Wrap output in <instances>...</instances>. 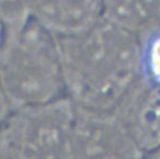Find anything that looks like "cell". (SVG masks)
Masks as SVG:
<instances>
[{
	"label": "cell",
	"instance_id": "cell-1",
	"mask_svg": "<svg viewBox=\"0 0 160 159\" xmlns=\"http://www.w3.org/2000/svg\"><path fill=\"white\" fill-rule=\"evenodd\" d=\"M58 43L66 93L79 108L112 107L141 76L139 36L104 16Z\"/></svg>",
	"mask_w": 160,
	"mask_h": 159
},
{
	"label": "cell",
	"instance_id": "cell-2",
	"mask_svg": "<svg viewBox=\"0 0 160 159\" xmlns=\"http://www.w3.org/2000/svg\"><path fill=\"white\" fill-rule=\"evenodd\" d=\"M0 86L12 110L68 97L58 36L34 17L5 32L0 43Z\"/></svg>",
	"mask_w": 160,
	"mask_h": 159
},
{
	"label": "cell",
	"instance_id": "cell-3",
	"mask_svg": "<svg viewBox=\"0 0 160 159\" xmlns=\"http://www.w3.org/2000/svg\"><path fill=\"white\" fill-rule=\"evenodd\" d=\"M77 108L69 97L12 110L0 132L3 159H69Z\"/></svg>",
	"mask_w": 160,
	"mask_h": 159
},
{
	"label": "cell",
	"instance_id": "cell-4",
	"mask_svg": "<svg viewBox=\"0 0 160 159\" xmlns=\"http://www.w3.org/2000/svg\"><path fill=\"white\" fill-rule=\"evenodd\" d=\"M104 0H35L33 17L57 36L88 28L103 17Z\"/></svg>",
	"mask_w": 160,
	"mask_h": 159
},
{
	"label": "cell",
	"instance_id": "cell-5",
	"mask_svg": "<svg viewBox=\"0 0 160 159\" xmlns=\"http://www.w3.org/2000/svg\"><path fill=\"white\" fill-rule=\"evenodd\" d=\"M103 16L139 36L160 23V0H104Z\"/></svg>",
	"mask_w": 160,
	"mask_h": 159
},
{
	"label": "cell",
	"instance_id": "cell-6",
	"mask_svg": "<svg viewBox=\"0 0 160 159\" xmlns=\"http://www.w3.org/2000/svg\"><path fill=\"white\" fill-rule=\"evenodd\" d=\"M141 77L160 90V23L139 35Z\"/></svg>",
	"mask_w": 160,
	"mask_h": 159
},
{
	"label": "cell",
	"instance_id": "cell-7",
	"mask_svg": "<svg viewBox=\"0 0 160 159\" xmlns=\"http://www.w3.org/2000/svg\"><path fill=\"white\" fill-rule=\"evenodd\" d=\"M34 3L35 0H0V14L5 29L17 28L28 22L33 17Z\"/></svg>",
	"mask_w": 160,
	"mask_h": 159
},
{
	"label": "cell",
	"instance_id": "cell-8",
	"mask_svg": "<svg viewBox=\"0 0 160 159\" xmlns=\"http://www.w3.org/2000/svg\"><path fill=\"white\" fill-rule=\"evenodd\" d=\"M12 111V105L8 102L6 95H5L1 86H0V132L2 130L5 123L7 122V120H8Z\"/></svg>",
	"mask_w": 160,
	"mask_h": 159
},
{
	"label": "cell",
	"instance_id": "cell-9",
	"mask_svg": "<svg viewBox=\"0 0 160 159\" xmlns=\"http://www.w3.org/2000/svg\"><path fill=\"white\" fill-rule=\"evenodd\" d=\"M5 24H3V20H2V17H1V14H0V43L2 41L3 38V35H5Z\"/></svg>",
	"mask_w": 160,
	"mask_h": 159
},
{
	"label": "cell",
	"instance_id": "cell-10",
	"mask_svg": "<svg viewBox=\"0 0 160 159\" xmlns=\"http://www.w3.org/2000/svg\"><path fill=\"white\" fill-rule=\"evenodd\" d=\"M0 159H3V158H2V157H0Z\"/></svg>",
	"mask_w": 160,
	"mask_h": 159
}]
</instances>
